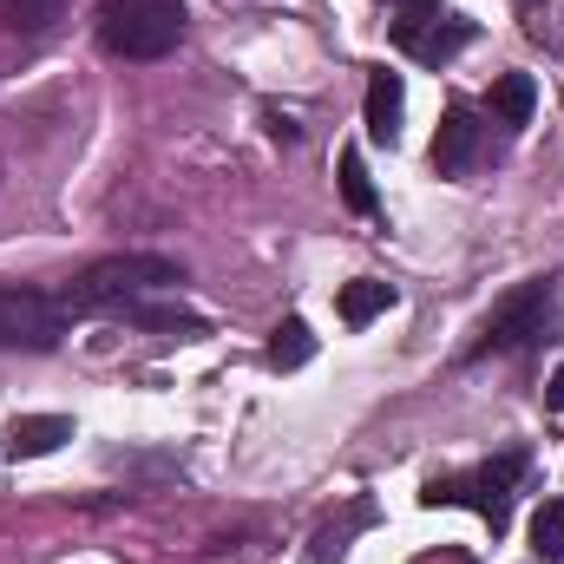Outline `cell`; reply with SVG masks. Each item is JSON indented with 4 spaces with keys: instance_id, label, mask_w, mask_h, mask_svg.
<instances>
[{
    "instance_id": "obj_11",
    "label": "cell",
    "mask_w": 564,
    "mask_h": 564,
    "mask_svg": "<svg viewBox=\"0 0 564 564\" xmlns=\"http://www.w3.org/2000/svg\"><path fill=\"white\" fill-rule=\"evenodd\" d=\"M368 525H375V499H355V506H348L341 519H328V525H322V532L308 539L315 564H335L341 552H348V539H355V532H368Z\"/></svg>"
},
{
    "instance_id": "obj_20",
    "label": "cell",
    "mask_w": 564,
    "mask_h": 564,
    "mask_svg": "<svg viewBox=\"0 0 564 564\" xmlns=\"http://www.w3.org/2000/svg\"><path fill=\"white\" fill-rule=\"evenodd\" d=\"M394 7H408V13H433L440 0H394Z\"/></svg>"
},
{
    "instance_id": "obj_3",
    "label": "cell",
    "mask_w": 564,
    "mask_h": 564,
    "mask_svg": "<svg viewBox=\"0 0 564 564\" xmlns=\"http://www.w3.org/2000/svg\"><path fill=\"white\" fill-rule=\"evenodd\" d=\"M184 33V0H99V46L119 59H164Z\"/></svg>"
},
{
    "instance_id": "obj_4",
    "label": "cell",
    "mask_w": 564,
    "mask_h": 564,
    "mask_svg": "<svg viewBox=\"0 0 564 564\" xmlns=\"http://www.w3.org/2000/svg\"><path fill=\"white\" fill-rule=\"evenodd\" d=\"M552 295H558V276H532V282H519V289H506V295L492 302V315L479 322L473 355H506V348L539 341L545 322H552Z\"/></svg>"
},
{
    "instance_id": "obj_19",
    "label": "cell",
    "mask_w": 564,
    "mask_h": 564,
    "mask_svg": "<svg viewBox=\"0 0 564 564\" xmlns=\"http://www.w3.org/2000/svg\"><path fill=\"white\" fill-rule=\"evenodd\" d=\"M414 564H473V558H466V552H453V545H446V552H421V558H414Z\"/></svg>"
},
{
    "instance_id": "obj_2",
    "label": "cell",
    "mask_w": 564,
    "mask_h": 564,
    "mask_svg": "<svg viewBox=\"0 0 564 564\" xmlns=\"http://www.w3.org/2000/svg\"><path fill=\"white\" fill-rule=\"evenodd\" d=\"M525 446H512V453H499V459H486V466H473V473H433L421 486V506H473L486 525H492V539L512 525V499H519V479H525Z\"/></svg>"
},
{
    "instance_id": "obj_10",
    "label": "cell",
    "mask_w": 564,
    "mask_h": 564,
    "mask_svg": "<svg viewBox=\"0 0 564 564\" xmlns=\"http://www.w3.org/2000/svg\"><path fill=\"white\" fill-rule=\"evenodd\" d=\"M335 308H341V322H348V328H368L375 315H388V308H394V282H375V276L341 282Z\"/></svg>"
},
{
    "instance_id": "obj_14",
    "label": "cell",
    "mask_w": 564,
    "mask_h": 564,
    "mask_svg": "<svg viewBox=\"0 0 564 564\" xmlns=\"http://www.w3.org/2000/svg\"><path fill=\"white\" fill-rule=\"evenodd\" d=\"M308 355H315V335H308V322H302V315H282L276 335H270V368H276V375H295Z\"/></svg>"
},
{
    "instance_id": "obj_7",
    "label": "cell",
    "mask_w": 564,
    "mask_h": 564,
    "mask_svg": "<svg viewBox=\"0 0 564 564\" xmlns=\"http://www.w3.org/2000/svg\"><path fill=\"white\" fill-rule=\"evenodd\" d=\"M479 144H486L479 112H473L466 99H453V106L440 112V132H433V171H440V177H466V171L479 164Z\"/></svg>"
},
{
    "instance_id": "obj_6",
    "label": "cell",
    "mask_w": 564,
    "mask_h": 564,
    "mask_svg": "<svg viewBox=\"0 0 564 564\" xmlns=\"http://www.w3.org/2000/svg\"><path fill=\"white\" fill-rule=\"evenodd\" d=\"M388 33H394V46H401L408 59H421V66H446V59H459V53L479 40V26H473L466 13H408V20H394Z\"/></svg>"
},
{
    "instance_id": "obj_12",
    "label": "cell",
    "mask_w": 564,
    "mask_h": 564,
    "mask_svg": "<svg viewBox=\"0 0 564 564\" xmlns=\"http://www.w3.org/2000/svg\"><path fill=\"white\" fill-rule=\"evenodd\" d=\"M532 106H539V86H532V73H499L492 79V119L499 126H532Z\"/></svg>"
},
{
    "instance_id": "obj_13",
    "label": "cell",
    "mask_w": 564,
    "mask_h": 564,
    "mask_svg": "<svg viewBox=\"0 0 564 564\" xmlns=\"http://www.w3.org/2000/svg\"><path fill=\"white\" fill-rule=\"evenodd\" d=\"M66 20V0H0V26L7 33H53Z\"/></svg>"
},
{
    "instance_id": "obj_1",
    "label": "cell",
    "mask_w": 564,
    "mask_h": 564,
    "mask_svg": "<svg viewBox=\"0 0 564 564\" xmlns=\"http://www.w3.org/2000/svg\"><path fill=\"white\" fill-rule=\"evenodd\" d=\"M177 282H184V270H177L171 257L132 250V257H106V263L79 270V276L59 289V302H66L73 315H99V308H126V302H144V295L177 289Z\"/></svg>"
},
{
    "instance_id": "obj_5",
    "label": "cell",
    "mask_w": 564,
    "mask_h": 564,
    "mask_svg": "<svg viewBox=\"0 0 564 564\" xmlns=\"http://www.w3.org/2000/svg\"><path fill=\"white\" fill-rule=\"evenodd\" d=\"M73 308L46 289H26V282H0V348H26V355H46L59 348Z\"/></svg>"
},
{
    "instance_id": "obj_8",
    "label": "cell",
    "mask_w": 564,
    "mask_h": 564,
    "mask_svg": "<svg viewBox=\"0 0 564 564\" xmlns=\"http://www.w3.org/2000/svg\"><path fill=\"white\" fill-rule=\"evenodd\" d=\"M401 112H408V86L401 73H375L368 79V106H361V126L375 144H401Z\"/></svg>"
},
{
    "instance_id": "obj_9",
    "label": "cell",
    "mask_w": 564,
    "mask_h": 564,
    "mask_svg": "<svg viewBox=\"0 0 564 564\" xmlns=\"http://www.w3.org/2000/svg\"><path fill=\"white\" fill-rule=\"evenodd\" d=\"M73 440V421L66 414H20V421L7 426V453L13 459H46V453H59Z\"/></svg>"
},
{
    "instance_id": "obj_16",
    "label": "cell",
    "mask_w": 564,
    "mask_h": 564,
    "mask_svg": "<svg viewBox=\"0 0 564 564\" xmlns=\"http://www.w3.org/2000/svg\"><path fill=\"white\" fill-rule=\"evenodd\" d=\"M532 552L545 564L564 558V499H545V506L532 512Z\"/></svg>"
},
{
    "instance_id": "obj_18",
    "label": "cell",
    "mask_w": 564,
    "mask_h": 564,
    "mask_svg": "<svg viewBox=\"0 0 564 564\" xmlns=\"http://www.w3.org/2000/svg\"><path fill=\"white\" fill-rule=\"evenodd\" d=\"M545 408H552V414H564V368L545 381Z\"/></svg>"
},
{
    "instance_id": "obj_15",
    "label": "cell",
    "mask_w": 564,
    "mask_h": 564,
    "mask_svg": "<svg viewBox=\"0 0 564 564\" xmlns=\"http://www.w3.org/2000/svg\"><path fill=\"white\" fill-rule=\"evenodd\" d=\"M335 177H341V204H348L355 217H375V210H381V197H375V177H368L361 151H341V158H335Z\"/></svg>"
},
{
    "instance_id": "obj_17",
    "label": "cell",
    "mask_w": 564,
    "mask_h": 564,
    "mask_svg": "<svg viewBox=\"0 0 564 564\" xmlns=\"http://www.w3.org/2000/svg\"><path fill=\"white\" fill-rule=\"evenodd\" d=\"M263 132L276 144H295V119H282V112H263Z\"/></svg>"
}]
</instances>
